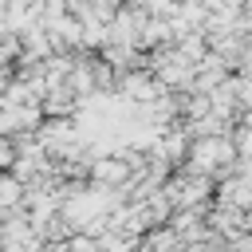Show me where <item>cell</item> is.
<instances>
[{
    "label": "cell",
    "instance_id": "obj_2",
    "mask_svg": "<svg viewBox=\"0 0 252 252\" xmlns=\"http://www.w3.org/2000/svg\"><path fill=\"white\" fill-rule=\"evenodd\" d=\"M12 161H16V146H12V138H0V173H8Z\"/></svg>",
    "mask_w": 252,
    "mask_h": 252
},
{
    "label": "cell",
    "instance_id": "obj_1",
    "mask_svg": "<svg viewBox=\"0 0 252 252\" xmlns=\"http://www.w3.org/2000/svg\"><path fill=\"white\" fill-rule=\"evenodd\" d=\"M20 201H24V185L12 177V173H0V209H20Z\"/></svg>",
    "mask_w": 252,
    "mask_h": 252
}]
</instances>
